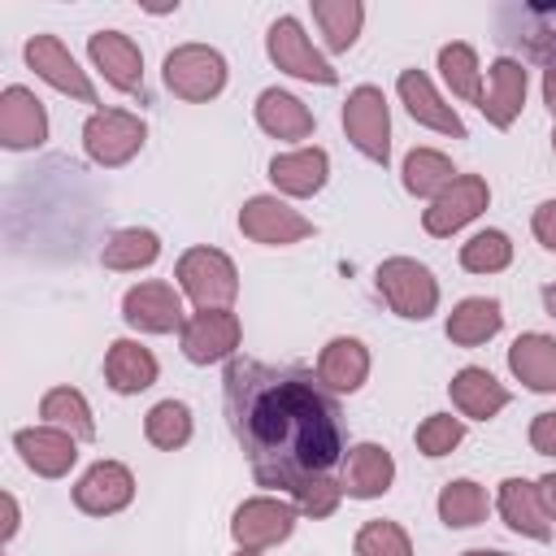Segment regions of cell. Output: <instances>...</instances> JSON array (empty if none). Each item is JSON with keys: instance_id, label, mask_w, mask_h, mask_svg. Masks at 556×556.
Here are the masks:
<instances>
[{"instance_id": "60d3db41", "label": "cell", "mask_w": 556, "mask_h": 556, "mask_svg": "<svg viewBox=\"0 0 556 556\" xmlns=\"http://www.w3.org/2000/svg\"><path fill=\"white\" fill-rule=\"evenodd\" d=\"M530 447L543 456H556V413H539L530 421Z\"/></svg>"}, {"instance_id": "603a6c76", "label": "cell", "mask_w": 556, "mask_h": 556, "mask_svg": "<svg viewBox=\"0 0 556 556\" xmlns=\"http://www.w3.org/2000/svg\"><path fill=\"white\" fill-rule=\"evenodd\" d=\"M326 174H330V156L321 148H300V152H282L269 161V182L282 191V195H317L326 187Z\"/></svg>"}, {"instance_id": "5bb4252c", "label": "cell", "mask_w": 556, "mask_h": 556, "mask_svg": "<svg viewBox=\"0 0 556 556\" xmlns=\"http://www.w3.org/2000/svg\"><path fill=\"white\" fill-rule=\"evenodd\" d=\"M26 65H30L48 87H56V91H65V96H74V100H83V104H96L91 78L78 70V61L70 56V48H65L56 35H30V39H26Z\"/></svg>"}, {"instance_id": "4316f807", "label": "cell", "mask_w": 556, "mask_h": 556, "mask_svg": "<svg viewBox=\"0 0 556 556\" xmlns=\"http://www.w3.org/2000/svg\"><path fill=\"white\" fill-rule=\"evenodd\" d=\"M447 391H452V404H456L465 417H473V421H491V417L508 404V387L495 382V374H486V369H478V365H465V369L447 382Z\"/></svg>"}, {"instance_id": "f35d334b", "label": "cell", "mask_w": 556, "mask_h": 556, "mask_svg": "<svg viewBox=\"0 0 556 556\" xmlns=\"http://www.w3.org/2000/svg\"><path fill=\"white\" fill-rule=\"evenodd\" d=\"M339 500H343V482H334L330 473H321V478H308L295 495H291V504H295V513H304V517H330L334 508H339Z\"/></svg>"}, {"instance_id": "d4e9b609", "label": "cell", "mask_w": 556, "mask_h": 556, "mask_svg": "<svg viewBox=\"0 0 556 556\" xmlns=\"http://www.w3.org/2000/svg\"><path fill=\"white\" fill-rule=\"evenodd\" d=\"M508 369L517 374V382H526L530 391H556V339L552 334H517L508 348Z\"/></svg>"}, {"instance_id": "484cf974", "label": "cell", "mask_w": 556, "mask_h": 556, "mask_svg": "<svg viewBox=\"0 0 556 556\" xmlns=\"http://www.w3.org/2000/svg\"><path fill=\"white\" fill-rule=\"evenodd\" d=\"M256 126L274 139H308L313 135V113L300 96L291 91H278V87H265L256 96Z\"/></svg>"}, {"instance_id": "c3c4849f", "label": "cell", "mask_w": 556, "mask_h": 556, "mask_svg": "<svg viewBox=\"0 0 556 556\" xmlns=\"http://www.w3.org/2000/svg\"><path fill=\"white\" fill-rule=\"evenodd\" d=\"M552 152H556V126H552Z\"/></svg>"}, {"instance_id": "ac0fdd59", "label": "cell", "mask_w": 556, "mask_h": 556, "mask_svg": "<svg viewBox=\"0 0 556 556\" xmlns=\"http://www.w3.org/2000/svg\"><path fill=\"white\" fill-rule=\"evenodd\" d=\"M343 495L352 500H378L395 482V460L382 443H356L343 452Z\"/></svg>"}, {"instance_id": "7c38bea8", "label": "cell", "mask_w": 556, "mask_h": 556, "mask_svg": "<svg viewBox=\"0 0 556 556\" xmlns=\"http://www.w3.org/2000/svg\"><path fill=\"white\" fill-rule=\"evenodd\" d=\"M122 317H126V326H135L143 334H169V330H182V321H187L178 291L161 278H148V282L130 287L122 295Z\"/></svg>"}, {"instance_id": "5b68a950", "label": "cell", "mask_w": 556, "mask_h": 556, "mask_svg": "<svg viewBox=\"0 0 556 556\" xmlns=\"http://www.w3.org/2000/svg\"><path fill=\"white\" fill-rule=\"evenodd\" d=\"M148 139V126L139 113H126V109H96L83 126V148L96 165L104 169H117L126 165Z\"/></svg>"}, {"instance_id": "4fadbf2b", "label": "cell", "mask_w": 556, "mask_h": 556, "mask_svg": "<svg viewBox=\"0 0 556 556\" xmlns=\"http://www.w3.org/2000/svg\"><path fill=\"white\" fill-rule=\"evenodd\" d=\"M130 500H135V473L122 460H96L74 486V508L87 517H113Z\"/></svg>"}, {"instance_id": "ab89813d", "label": "cell", "mask_w": 556, "mask_h": 556, "mask_svg": "<svg viewBox=\"0 0 556 556\" xmlns=\"http://www.w3.org/2000/svg\"><path fill=\"white\" fill-rule=\"evenodd\" d=\"M530 230H534V239H539L547 252H556V200H543V204L534 208Z\"/></svg>"}, {"instance_id": "7bdbcfd3", "label": "cell", "mask_w": 556, "mask_h": 556, "mask_svg": "<svg viewBox=\"0 0 556 556\" xmlns=\"http://www.w3.org/2000/svg\"><path fill=\"white\" fill-rule=\"evenodd\" d=\"M543 104H547V113L556 117V65L543 70Z\"/></svg>"}, {"instance_id": "6da1fadb", "label": "cell", "mask_w": 556, "mask_h": 556, "mask_svg": "<svg viewBox=\"0 0 556 556\" xmlns=\"http://www.w3.org/2000/svg\"><path fill=\"white\" fill-rule=\"evenodd\" d=\"M226 421L261 486L300 491L308 478L343 465L339 395L304 365L230 356L222 378Z\"/></svg>"}, {"instance_id": "44dd1931", "label": "cell", "mask_w": 556, "mask_h": 556, "mask_svg": "<svg viewBox=\"0 0 556 556\" xmlns=\"http://www.w3.org/2000/svg\"><path fill=\"white\" fill-rule=\"evenodd\" d=\"M395 87H400V100H404V109H408L413 122H421V126H430V130H439V135L465 139V122L456 117L452 104H443V96L430 87V78H426L421 70H400Z\"/></svg>"}, {"instance_id": "8d00e7d4", "label": "cell", "mask_w": 556, "mask_h": 556, "mask_svg": "<svg viewBox=\"0 0 556 556\" xmlns=\"http://www.w3.org/2000/svg\"><path fill=\"white\" fill-rule=\"evenodd\" d=\"M352 552H356V556H413V543H408L404 526L378 517V521H365V526L356 530Z\"/></svg>"}, {"instance_id": "cb8c5ba5", "label": "cell", "mask_w": 556, "mask_h": 556, "mask_svg": "<svg viewBox=\"0 0 556 556\" xmlns=\"http://www.w3.org/2000/svg\"><path fill=\"white\" fill-rule=\"evenodd\" d=\"M104 382L117 395H139L156 382V356L135 339H117L104 352Z\"/></svg>"}, {"instance_id": "52a82bcc", "label": "cell", "mask_w": 556, "mask_h": 556, "mask_svg": "<svg viewBox=\"0 0 556 556\" xmlns=\"http://www.w3.org/2000/svg\"><path fill=\"white\" fill-rule=\"evenodd\" d=\"M265 52L269 61L291 74V78H304V83H321V87H334L339 83V70L313 48V39L304 35V26L295 17H278L265 35Z\"/></svg>"}, {"instance_id": "7402d4cb", "label": "cell", "mask_w": 556, "mask_h": 556, "mask_svg": "<svg viewBox=\"0 0 556 556\" xmlns=\"http://www.w3.org/2000/svg\"><path fill=\"white\" fill-rule=\"evenodd\" d=\"M317 378H321L334 395L361 391L365 378H369V348H365L361 339H352V334L330 339V343L321 348V356H317Z\"/></svg>"}, {"instance_id": "d6a6232c", "label": "cell", "mask_w": 556, "mask_h": 556, "mask_svg": "<svg viewBox=\"0 0 556 556\" xmlns=\"http://www.w3.org/2000/svg\"><path fill=\"white\" fill-rule=\"evenodd\" d=\"M486 491L473 482V478H456V482H447L443 491H439V517H443V526H452V530H469V526H478L482 517H486Z\"/></svg>"}, {"instance_id": "f546056e", "label": "cell", "mask_w": 556, "mask_h": 556, "mask_svg": "<svg viewBox=\"0 0 556 556\" xmlns=\"http://www.w3.org/2000/svg\"><path fill=\"white\" fill-rule=\"evenodd\" d=\"M313 22L321 26V39L330 52H348L361 35L365 4L361 0H313Z\"/></svg>"}, {"instance_id": "7a4b0ae2", "label": "cell", "mask_w": 556, "mask_h": 556, "mask_svg": "<svg viewBox=\"0 0 556 556\" xmlns=\"http://www.w3.org/2000/svg\"><path fill=\"white\" fill-rule=\"evenodd\" d=\"M174 278L195 308H230L239 295V269L217 248H187L178 256Z\"/></svg>"}, {"instance_id": "bcb514c9", "label": "cell", "mask_w": 556, "mask_h": 556, "mask_svg": "<svg viewBox=\"0 0 556 556\" xmlns=\"http://www.w3.org/2000/svg\"><path fill=\"white\" fill-rule=\"evenodd\" d=\"M460 556H508V552H491V547H473V552H460Z\"/></svg>"}, {"instance_id": "1f68e13d", "label": "cell", "mask_w": 556, "mask_h": 556, "mask_svg": "<svg viewBox=\"0 0 556 556\" xmlns=\"http://www.w3.org/2000/svg\"><path fill=\"white\" fill-rule=\"evenodd\" d=\"M161 256V239L152 235V230H143V226H126V230H117L109 243H104V252H100V261H104V269H148L152 261Z\"/></svg>"}, {"instance_id": "4dcf8cb0", "label": "cell", "mask_w": 556, "mask_h": 556, "mask_svg": "<svg viewBox=\"0 0 556 556\" xmlns=\"http://www.w3.org/2000/svg\"><path fill=\"white\" fill-rule=\"evenodd\" d=\"M452 178H456L452 161L434 148H413L404 156V191H413L421 200H434L443 187H452Z\"/></svg>"}, {"instance_id": "d590c367", "label": "cell", "mask_w": 556, "mask_h": 556, "mask_svg": "<svg viewBox=\"0 0 556 556\" xmlns=\"http://www.w3.org/2000/svg\"><path fill=\"white\" fill-rule=\"evenodd\" d=\"M508 261H513V243L504 230H478L460 248V265L469 274H500V269H508Z\"/></svg>"}, {"instance_id": "8992f818", "label": "cell", "mask_w": 556, "mask_h": 556, "mask_svg": "<svg viewBox=\"0 0 556 556\" xmlns=\"http://www.w3.org/2000/svg\"><path fill=\"white\" fill-rule=\"evenodd\" d=\"M343 130L352 139L356 152H365L369 161L387 165L391 161V113H387V96L369 83H361L356 91H348L343 100Z\"/></svg>"}, {"instance_id": "e0dca14e", "label": "cell", "mask_w": 556, "mask_h": 556, "mask_svg": "<svg viewBox=\"0 0 556 556\" xmlns=\"http://www.w3.org/2000/svg\"><path fill=\"white\" fill-rule=\"evenodd\" d=\"M87 52L96 61V70L117 87V91H130V96H143V56L135 48L130 35L122 30H96L87 39Z\"/></svg>"}, {"instance_id": "3957f363", "label": "cell", "mask_w": 556, "mask_h": 556, "mask_svg": "<svg viewBox=\"0 0 556 556\" xmlns=\"http://www.w3.org/2000/svg\"><path fill=\"white\" fill-rule=\"evenodd\" d=\"M374 282H378V295L387 300V308H391L395 317L426 321V317L439 308V282H434V274H430L421 261H413V256H391V261H382L378 274H374Z\"/></svg>"}, {"instance_id": "d6986e66", "label": "cell", "mask_w": 556, "mask_h": 556, "mask_svg": "<svg viewBox=\"0 0 556 556\" xmlns=\"http://www.w3.org/2000/svg\"><path fill=\"white\" fill-rule=\"evenodd\" d=\"M521 104H526V65H521L517 56H500V61L486 70V91H482L478 109H482V117H486L491 126L508 130V126L517 122Z\"/></svg>"}, {"instance_id": "30bf717a", "label": "cell", "mask_w": 556, "mask_h": 556, "mask_svg": "<svg viewBox=\"0 0 556 556\" xmlns=\"http://www.w3.org/2000/svg\"><path fill=\"white\" fill-rule=\"evenodd\" d=\"M291 530H295V504L274 500V495L243 500L230 517V534L243 552H265L282 539H291Z\"/></svg>"}, {"instance_id": "ba28073f", "label": "cell", "mask_w": 556, "mask_h": 556, "mask_svg": "<svg viewBox=\"0 0 556 556\" xmlns=\"http://www.w3.org/2000/svg\"><path fill=\"white\" fill-rule=\"evenodd\" d=\"M486 204H491L486 178H482V174H456L452 187H443V191L430 200V208L421 213V226H426V235L447 239V235H456L460 226H469Z\"/></svg>"}, {"instance_id": "2e32d148", "label": "cell", "mask_w": 556, "mask_h": 556, "mask_svg": "<svg viewBox=\"0 0 556 556\" xmlns=\"http://www.w3.org/2000/svg\"><path fill=\"white\" fill-rule=\"evenodd\" d=\"M17 456L26 460V469H35L39 478H65L78 460V439L56 430V426H26L13 434Z\"/></svg>"}, {"instance_id": "83f0119b", "label": "cell", "mask_w": 556, "mask_h": 556, "mask_svg": "<svg viewBox=\"0 0 556 556\" xmlns=\"http://www.w3.org/2000/svg\"><path fill=\"white\" fill-rule=\"evenodd\" d=\"M500 326H504V308H500V300H486V295H469L447 313V339L456 348H478V343L495 339Z\"/></svg>"}, {"instance_id": "ffe728a7", "label": "cell", "mask_w": 556, "mask_h": 556, "mask_svg": "<svg viewBox=\"0 0 556 556\" xmlns=\"http://www.w3.org/2000/svg\"><path fill=\"white\" fill-rule=\"evenodd\" d=\"M500 517L508 530L526 534V539H552V517H547V504H543V491L539 482H526V478H504L500 482V500H495Z\"/></svg>"}, {"instance_id": "7dc6e473", "label": "cell", "mask_w": 556, "mask_h": 556, "mask_svg": "<svg viewBox=\"0 0 556 556\" xmlns=\"http://www.w3.org/2000/svg\"><path fill=\"white\" fill-rule=\"evenodd\" d=\"M239 556H261V552H243V547H239Z\"/></svg>"}, {"instance_id": "ee69618b", "label": "cell", "mask_w": 556, "mask_h": 556, "mask_svg": "<svg viewBox=\"0 0 556 556\" xmlns=\"http://www.w3.org/2000/svg\"><path fill=\"white\" fill-rule=\"evenodd\" d=\"M539 491H543V504H547V517L556 521V473L539 478Z\"/></svg>"}, {"instance_id": "74e56055", "label": "cell", "mask_w": 556, "mask_h": 556, "mask_svg": "<svg viewBox=\"0 0 556 556\" xmlns=\"http://www.w3.org/2000/svg\"><path fill=\"white\" fill-rule=\"evenodd\" d=\"M465 439V421L452 417V413H430L421 426H417V452L421 456H447L456 443Z\"/></svg>"}, {"instance_id": "9a60e30c", "label": "cell", "mask_w": 556, "mask_h": 556, "mask_svg": "<svg viewBox=\"0 0 556 556\" xmlns=\"http://www.w3.org/2000/svg\"><path fill=\"white\" fill-rule=\"evenodd\" d=\"M48 139V113H43V100L26 87H4L0 91V143L9 152H26V148H39Z\"/></svg>"}, {"instance_id": "836d02e7", "label": "cell", "mask_w": 556, "mask_h": 556, "mask_svg": "<svg viewBox=\"0 0 556 556\" xmlns=\"http://www.w3.org/2000/svg\"><path fill=\"white\" fill-rule=\"evenodd\" d=\"M143 434H148V443L161 447V452L182 447V443L191 439V408H187L182 400H161V404H152L148 417H143Z\"/></svg>"}, {"instance_id": "f6af8a7d", "label": "cell", "mask_w": 556, "mask_h": 556, "mask_svg": "<svg viewBox=\"0 0 556 556\" xmlns=\"http://www.w3.org/2000/svg\"><path fill=\"white\" fill-rule=\"evenodd\" d=\"M543 304H547V313L556 317V282H547V287H543Z\"/></svg>"}, {"instance_id": "8fae6325", "label": "cell", "mask_w": 556, "mask_h": 556, "mask_svg": "<svg viewBox=\"0 0 556 556\" xmlns=\"http://www.w3.org/2000/svg\"><path fill=\"white\" fill-rule=\"evenodd\" d=\"M239 230L252 239V243H269V248H287V243H300L313 235V222L304 213H295L287 200L278 195H252L243 208H239Z\"/></svg>"}, {"instance_id": "e575fe53", "label": "cell", "mask_w": 556, "mask_h": 556, "mask_svg": "<svg viewBox=\"0 0 556 556\" xmlns=\"http://www.w3.org/2000/svg\"><path fill=\"white\" fill-rule=\"evenodd\" d=\"M439 70H443V83L452 87V96L478 104L482 100V87H478V56L469 43H443L439 48Z\"/></svg>"}, {"instance_id": "9c48e42d", "label": "cell", "mask_w": 556, "mask_h": 556, "mask_svg": "<svg viewBox=\"0 0 556 556\" xmlns=\"http://www.w3.org/2000/svg\"><path fill=\"white\" fill-rule=\"evenodd\" d=\"M243 339V326L230 308H200L182 321L178 330V343H182V356L191 365H213V361H230L235 348Z\"/></svg>"}, {"instance_id": "277c9868", "label": "cell", "mask_w": 556, "mask_h": 556, "mask_svg": "<svg viewBox=\"0 0 556 556\" xmlns=\"http://www.w3.org/2000/svg\"><path fill=\"white\" fill-rule=\"evenodd\" d=\"M161 74H165V87L174 96L200 104V100L222 96V87H226V56L217 48H208V43H182V48H174L165 56Z\"/></svg>"}, {"instance_id": "f1b7e54d", "label": "cell", "mask_w": 556, "mask_h": 556, "mask_svg": "<svg viewBox=\"0 0 556 556\" xmlns=\"http://www.w3.org/2000/svg\"><path fill=\"white\" fill-rule=\"evenodd\" d=\"M39 417H43V426H56V430L74 434L78 443H91L96 439V421H91V408H87V400H83L78 387H52L39 400Z\"/></svg>"}, {"instance_id": "b9f144b4", "label": "cell", "mask_w": 556, "mask_h": 556, "mask_svg": "<svg viewBox=\"0 0 556 556\" xmlns=\"http://www.w3.org/2000/svg\"><path fill=\"white\" fill-rule=\"evenodd\" d=\"M0 508H4V526H0V539L9 543V539L17 534V500L4 491V495H0Z\"/></svg>"}]
</instances>
